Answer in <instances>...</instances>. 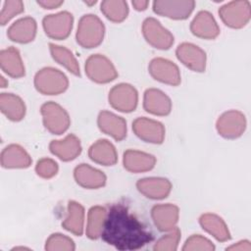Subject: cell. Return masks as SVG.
<instances>
[{"mask_svg": "<svg viewBox=\"0 0 251 251\" xmlns=\"http://www.w3.org/2000/svg\"><path fill=\"white\" fill-rule=\"evenodd\" d=\"M102 239L118 250H137L154 238L150 229L125 205L115 204L107 210Z\"/></svg>", "mask_w": 251, "mask_h": 251, "instance_id": "6da1fadb", "label": "cell"}, {"mask_svg": "<svg viewBox=\"0 0 251 251\" xmlns=\"http://www.w3.org/2000/svg\"><path fill=\"white\" fill-rule=\"evenodd\" d=\"M105 35L103 22L93 14L83 15L77 25L75 39L83 48L91 49L100 45Z\"/></svg>", "mask_w": 251, "mask_h": 251, "instance_id": "7a4b0ae2", "label": "cell"}, {"mask_svg": "<svg viewBox=\"0 0 251 251\" xmlns=\"http://www.w3.org/2000/svg\"><path fill=\"white\" fill-rule=\"evenodd\" d=\"M34 86L44 95H58L65 92L69 86L67 75L52 67L39 70L34 76Z\"/></svg>", "mask_w": 251, "mask_h": 251, "instance_id": "3957f363", "label": "cell"}, {"mask_svg": "<svg viewBox=\"0 0 251 251\" xmlns=\"http://www.w3.org/2000/svg\"><path fill=\"white\" fill-rule=\"evenodd\" d=\"M40 113L45 128L52 134L60 135L70 127L71 119L68 112L56 102L49 101L42 104Z\"/></svg>", "mask_w": 251, "mask_h": 251, "instance_id": "277c9868", "label": "cell"}, {"mask_svg": "<svg viewBox=\"0 0 251 251\" xmlns=\"http://www.w3.org/2000/svg\"><path fill=\"white\" fill-rule=\"evenodd\" d=\"M88 78L96 83H108L118 76L113 63L102 54H93L87 58L84 66Z\"/></svg>", "mask_w": 251, "mask_h": 251, "instance_id": "5b68a950", "label": "cell"}, {"mask_svg": "<svg viewBox=\"0 0 251 251\" xmlns=\"http://www.w3.org/2000/svg\"><path fill=\"white\" fill-rule=\"evenodd\" d=\"M224 24L231 28L245 26L251 18V4L248 0L230 1L219 9Z\"/></svg>", "mask_w": 251, "mask_h": 251, "instance_id": "8992f818", "label": "cell"}, {"mask_svg": "<svg viewBox=\"0 0 251 251\" xmlns=\"http://www.w3.org/2000/svg\"><path fill=\"white\" fill-rule=\"evenodd\" d=\"M109 104L123 113H130L135 110L138 103V93L129 83H119L112 87L108 95Z\"/></svg>", "mask_w": 251, "mask_h": 251, "instance_id": "52a82bcc", "label": "cell"}, {"mask_svg": "<svg viewBox=\"0 0 251 251\" xmlns=\"http://www.w3.org/2000/svg\"><path fill=\"white\" fill-rule=\"evenodd\" d=\"M74 17L68 11L47 15L42 20V26L46 35L52 39L67 38L73 28Z\"/></svg>", "mask_w": 251, "mask_h": 251, "instance_id": "ba28073f", "label": "cell"}, {"mask_svg": "<svg viewBox=\"0 0 251 251\" xmlns=\"http://www.w3.org/2000/svg\"><path fill=\"white\" fill-rule=\"evenodd\" d=\"M142 33L145 40L154 48L167 50L174 44V35L155 18H147L142 24Z\"/></svg>", "mask_w": 251, "mask_h": 251, "instance_id": "9c48e42d", "label": "cell"}, {"mask_svg": "<svg viewBox=\"0 0 251 251\" xmlns=\"http://www.w3.org/2000/svg\"><path fill=\"white\" fill-rule=\"evenodd\" d=\"M218 133L224 138L234 139L240 137L246 128V118L237 110L223 113L216 123Z\"/></svg>", "mask_w": 251, "mask_h": 251, "instance_id": "30bf717a", "label": "cell"}, {"mask_svg": "<svg viewBox=\"0 0 251 251\" xmlns=\"http://www.w3.org/2000/svg\"><path fill=\"white\" fill-rule=\"evenodd\" d=\"M193 0H156L153 2V11L157 15L173 20H185L193 12Z\"/></svg>", "mask_w": 251, "mask_h": 251, "instance_id": "8fae6325", "label": "cell"}, {"mask_svg": "<svg viewBox=\"0 0 251 251\" xmlns=\"http://www.w3.org/2000/svg\"><path fill=\"white\" fill-rule=\"evenodd\" d=\"M148 71L154 79L166 84L176 86L181 81L178 67L165 58L158 57L151 60Z\"/></svg>", "mask_w": 251, "mask_h": 251, "instance_id": "7c38bea8", "label": "cell"}, {"mask_svg": "<svg viewBox=\"0 0 251 251\" xmlns=\"http://www.w3.org/2000/svg\"><path fill=\"white\" fill-rule=\"evenodd\" d=\"M132 130L141 140L153 144H161L165 138L163 124L145 117H140L133 121Z\"/></svg>", "mask_w": 251, "mask_h": 251, "instance_id": "4fadbf2b", "label": "cell"}, {"mask_svg": "<svg viewBox=\"0 0 251 251\" xmlns=\"http://www.w3.org/2000/svg\"><path fill=\"white\" fill-rule=\"evenodd\" d=\"M176 55L180 63H182L185 67L194 72L202 73L206 69V53L199 46L193 43H180L176 47Z\"/></svg>", "mask_w": 251, "mask_h": 251, "instance_id": "5bb4252c", "label": "cell"}, {"mask_svg": "<svg viewBox=\"0 0 251 251\" xmlns=\"http://www.w3.org/2000/svg\"><path fill=\"white\" fill-rule=\"evenodd\" d=\"M136 188L145 197L160 200L169 196L172 190V183L165 177H144L137 180Z\"/></svg>", "mask_w": 251, "mask_h": 251, "instance_id": "9a60e30c", "label": "cell"}, {"mask_svg": "<svg viewBox=\"0 0 251 251\" xmlns=\"http://www.w3.org/2000/svg\"><path fill=\"white\" fill-rule=\"evenodd\" d=\"M179 210L174 204H158L151 209V217L155 226L164 232H168L176 226Z\"/></svg>", "mask_w": 251, "mask_h": 251, "instance_id": "2e32d148", "label": "cell"}, {"mask_svg": "<svg viewBox=\"0 0 251 251\" xmlns=\"http://www.w3.org/2000/svg\"><path fill=\"white\" fill-rule=\"evenodd\" d=\"M97 125L102 132L117 141H121L126 136V122L112 112L101 111L97 118Z\"/></svg>", "mask_w": 251, "mask_h": 251, "instance_id": "e0dca14e", "label": "cell"}, {"mask_svg": "<svg viewBox=\"0 0 251 251\" xmlns=\"http://www.w3.org/2000/svg\"><path fill=\"white\" fill-rule=\"evenodd\" d=\"M143 108L152 115L167 116L172 111V101L162 90L148 88L144 92Z\"/></svg>", "mask_w": 251, "mask_h": 251, "instance_id": "ac0fdd59", "label": "cell"}, {"mask_svg": "<svg viewBox=\"0 0 251 251\" xmlns=\"http://www.w3.org/2000/svg\"><path fill=\"white\" fill-rule=\"evenodd\" d=\"M191 32L203 39H215L220 34V27L208 11H200L196 14L190 24Z\"/></svg>", "mask_w": 251, "mask_h": 251, "instance_id": "d6986e66", "label": "cell"}, {"mask_svg": "<svg viewBox=\"0 0 251 251\" xmlns=\"http://www.w3.org/2000/svg\"><path fill=\"white\" fill-rule=\"evenodd\" d=\"M74 177L78 185L87 189L103 187L107 180L103 172L87 164H80L76 166L74 170Z\"/></svg>", "mask_w": 251, "mask_h": 251, "instance_id": "ffe728a7", "label": "cell"}, {"mask_svg": "<svg viewBox=\"0 0 251 251\" xmlns=\"http://www.w3.org/2000/svg\"><path fill=\"white\" fill-rule=\"evenodd\" d=\"M50 152L64 162L75 159L81 152L80 140L77 136L71 133L64 139L52 140L49 144Z\"/></svg>", "mask_w": 251, "mask_h": 251, "instance_id": "44dd1931", "label": "cell"}, {"mask_svg": "<svg viewBox=\"0 0 251 251\" xmlns=\"http://www.w3.org/2000/svg\"><path fill=\"white\" fill-rule=\"evenodd\" d=\"M37 25L33 18L24 17L14 22L8 28L9 39L17 43H28L36 35Z\"/></svg>", "mask_w": 251, "mask_h": 251, "instance_id": "7402d4cb", "label": "cell"}, {"mask_svg": "<svg viewBox=\"0 0 251 251\" xmlns=\"http://www.w3.org/2000/svg\"><path fill=\"white\" fill-rule=\"evenodd\" d=\"M123 164L125 169L130 173H144L155 167L156 158L149 153L128 149L124 153Z\"/></svg>", "mask_w": 251, "mask_h": 251, "instance_id": "603a6c76", "label": "cell"}, {"mask_svg": "<svg viewBox=\"0 0 251 251\" xmlns=\"http://www.w3.org/2000/svg\"><path fill=\"white\" fill-rule=\"evenodd\" d=\"M1 166L5 169H26L31 165L29 154L19 144H10L1 152Z\"/></svg>", "mask_w": 251, "mask_h": 251, "instance_id": "cb8c5ba5", "label": "cell"}, {"mask_svg": "<svg viewBox=\"0 0 251 251\" xmlns=\"http://www.w3.org/2000/svg\"><path fill=\"white\" fill-rule=\"evenodd\" d=\"M88 156L94 162L102 166H113L118 161L115 146L107 139H98L88 149Z\"/></svg>", "mask_w": 251, "mask_h": 251, "instance_id": "d4e9b609", "label": "cell"}, {"mask_svg": "<svg viewBox=\"0 0 251 251\" xmlns=\"http://www.w3.org/2000/svg\"><path fill=\"white\" fill-rule=\"evenodd\" d=\"M0 66L5 74L15 78L22 77L25 74L21 54L19 50L13 46L1 50Z\"/></svg>", "mask_w": 251, "mask_h": 251, "instance_id": "484cf974", "label": "cell"}, {"mask_svg": "<svg viewBox=\"0 0 251 251\" xmlns=\"http://www.w3.org/2000/svg\"><path fill=\"white\" fill-rule=\"evenodd\" d=\"M199 224L204 230L210 233L218 241L225 242L230 239V232L225 221L218 215L206 213L199 218Z\"/></svg>", "mask_w": 251, "mask_h": 251, "instance_id": "4316f807", "label": "cell"}, {"mask_svg": "<svg viewBox=\"0 0 251 251\" xmlns=\"http://www.w3.org/2000/svg\"><path fill=\"white\" fill-rule=\"evenodd\" d=\"M62 226L75 235L80 236L84 227V208L76 201L71 200L68 203L67 217L62 223Z\"/></svg>", "mask_w": 251, "mask_h": 251, "instance_id": "83f0119b", "label": "cell"}, {"mask_svg": "<svg viewBox=\"0 0 251 251\" xmlns=\"http://www.w3.org/2000/svg\"><path fill=\"white\" fill-rule=\"evenodd\" d=\"M0 110L13 122L22 121L25 115V105L21 97L13 93H1Z\"/></svg>", "mask_w": 251, "mask_h": 251, "instance_id": "f1b7e54d", "label": "cell"}, {"mask_svg": "<svg viewBox=\"0 0 251 251\" xmlns=\"http://www.w3.org/2000/svg\"><path fill=\"white\" fill-rule=\"evenodd\" d=\"M107 209L102 206H93L87 214L85 233L90 239H97L101 236L106 220Z\"/></svg>", "mask_w": 251, "mask_h": 251, "instance_id": "f546056e", "label": "cell"}, {"mask_svg": "<svg viewBox=\"0 0 251 251\" xmlns=\"http://www.w3.org/2000/svg\"><path fill=\"white\" fill-rule=\"evenodd\" d=\"M49 50L54 61L66 68L73 75H80L79 65L74 54L68 48L54 43H50Z\"/></svg>", "mask_w": 251, "mask_h": 251, "instance_id": "4dcf8cb0", "label": "cell"}, {"mask_svg": "<svg viewBox=\"0 0 251 251\" xmlns=\"http://www.w3.org/2000/svg\"><path fill=\"white\" fill-rule=\"evenodd\" d=\"M103 15L114 23L125 21L128 15V5L124 0H105L100 5Z\"/></svg>", "mask_w": 251, "mask_h": 251, "instance_id": "1f68e13d", "label": "cell"}, {"mask_svg": "<svg viewBox=\"0 0 251 251\" xmlns=\"http://www.w3.org/2000/svg\"><path fill=\"white\" fill-rule=\"evenodd\" d=\"M75 249L74 240L62 233L51 234L45 242V250L47 251H74Z\"/></svg>", "mask_w": 251, "mask_h": 251, "instance_id": "d6a6232c", "label": "cell"}, {"mask_svg": "<svg viewBox=\"0 0 251 251\" xmlns=\"http://www.w3.org/2000/svg\"><path fill=\"white\" fill-rule=\"evenodd\" d=\"M180 229L176 226L172 230L168 231L166 235L159 238L153 246L155 251H176L180 240Z\"/></svg>", "mask_w": 251, "mask_h": 251, "instance_id": "836d02e7", "label": "cell"}, {"mask_svg": "<svg viewBox=\"0 0 251 251\" xmlns=\"http://www.w3.org/2000/svg\"><path fill=\"white\" fill-rule=\"evenodd\" d=\"M25 6L21 0H8L4 2L3 8L0 13V23L5 25L15 16L23 13Z\"/></svg>", "mask_w": 251, "mask_h": 251, "instance_id": "e575fe53", "label": "cell"}, {"mask_svg": "<svg viewBox=\"0 0 251 251\" xmlns=\"http://www.w3.org/2000/svg\"><path fill=\"white\" fill-rule=\"evenodd\" d=\"M183 251H213L215 245L206 237L200 234H193L188 237L182 247Z\"/></svg>", "mask_w": 251, "mask_h": 251, "instance_id": "d590c367", "label": "cell"}, {"mask_svg": "<svg viewBox=\"0 0 251 251\" xmlns=\"http://www.w3.org/2000/svg\"><path fill=\"white\" fill-rule=\"evenodd\" d=\"M59 171V166L57 162L50 158H41L37 161L35 165V173L38 176L48 179L52 178L57 175Z\"/></svg>", "mask_w": 251, "mask_h": 251, "instance_id": "8d00e7d4", "label": "cell"}, {"mask_svg": "<svg viewBox=\"0 0 251 251\" xmlns=\"http://www.w3.org/2000/svg\"><path fill=\"white\" fill-rule=\"evenodd\" d=\"M64 1L62 0H39L37 4L44 9H56L63 5Z\"/></svg>", "mask_w": 251, "mask_h": 251, "instance_id": "74e56055", "label": "cell"}, {"mask_svg": "<svg viewBox=\"0 0 251 251\" xmlns=\"http://www.w3.org/2000/svg\"><path fill=\"white\" fill-rule=\"evenodd\" d=\"M226 250H239V251H250L251 245L248 240H241L236 244H233L226 248Z\"/></svg>", "mask_w": 251, "mask_h": 251, "instance_id": "f35d334b", "label": "cell"}, {"mask_svg": "<svg viewBox=\"0 0 251 251\" xmlns=\"http://www.w3.org/2000/svg\"><path fill=\"white\" fill-rule=\"evenodd\" d=\"M131 5L136 11H144L147 9L149 5V1H144V0H134L131 2Z\"/></svg>", "mask_w": 251, "mask_h": 251, "instance_id": "ab89813d", "label": "cell"}, {"mask_svg": "<svg viewBox=\"0 0 251 251\" xmlns=\"http://www.w3.org/2000/svg\"><path fill=\"white\" fill-rule=\"evenodd\" d=\"M0 80H1V84H0V86H1L2 88L6 87V86L8 85V81L5 79V77H4L3 75H1V76H0Z\"/></svg>", "mask_w": 251, "mask_h": 251, "instance_id": "60d3db41", "label": "cell"}, {"mask_svg": "<svg viewBox=\"0 0 251 251\" xmlns=\"http://www.w3.org/2000/svg\"><path fill=\"white\" fill-rule=\"evenodd\" d=\"M95 3H96L95 0L92 1V2H87V1H85V4H88V5H93V4H95Z\"/></svg>", "mask_w": 251, "mask_h": 251, "instance_id": "b9f144b4", "label": "cell"}]
</instances>
